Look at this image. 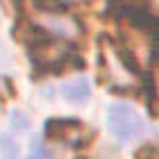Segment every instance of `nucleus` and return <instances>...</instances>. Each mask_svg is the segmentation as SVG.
<instances>
[{"instance_id":"20e7f679","label":"nucleus","mask_w":159,"mask_h":159,"mask_svg":"<svg viewBox=\"0 0 159 159\" xmlns=\"http://www.w3.org/2000/svg\"><path fill=\"white\" fill-rule=\"evenodd\" d=\"M61 93L68 102L80 105V102H86L89 100V82L84 77H77V80H70V82H64L61 84Z\"/></svg>"},{"instance_id":"39448f33","label":"nucleus","mask_w":159,"mask_h":159,"mask_svg":"<svg viewBox=\"0 0 159 159\" xmlns=\"http://www.w3.org/2000/svg\"><path fill=\"white\" fill-rule=\"evenodd\" d=\"M23 159H43V150H41V146H39L37 141H34V150L27 157H23Z\"/></svg>"},{"instance_id":"7ed1b4c3","label":"nucleus","mask_w":159,"mask_h":159,"mask_svg":"<svg viewBox=\"0 0 159 159\" xmlns=\"http://www.w3.org/2000/svg\"><path fill=\"white\" fill-rule=\"evenodd\" d=\"M48 134L55 136V139H61V141H68L73 146H77L86 132H84V125L80 120H50Z\"/></svg>"},{"instance_id":"f257e3e1","label":"nucleus","mask_w":159,"mask_h":159,"mask_svg":"<svg viewBox=\"0 0 159 159\" xmlns=\"http://www.w3.org/2000/svg\"><path fill=\"white\" fill-rule=\"evenodd\" d=\"M107 123H109L111 134L120 141H132L143 132V120L139 118L129 105H111L109 107V116H107Z\"/></svg>"},{"instance_id":"f03ea898","label":"nucleus","mask_w":159,"mask_h":159,"mask_svg":"<svg viewBox=\"0 0 159 159\" xmlns=\"http://www.w3.org/2000/svg\"><path fill=\"white\" fill-rule=\"evenodd\" d=\"M66 52H68V46L64 41H57V39H46V41H39L37 46L32 48V55L39 64H46V66H57L66 59Z\"/></svg>"}]
</instances>
